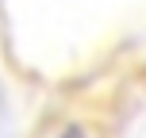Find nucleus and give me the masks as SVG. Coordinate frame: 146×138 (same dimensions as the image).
Masks as SVG:
<instances>
[{"label": "nucleus", "mask_w": 146, "mask_h": 138, "mask_svg": "<svg viewBox=\"0 0 146 138\" xmlns=\"http://www.w3.org/2000/svg\"><path fill=\"white\" fill-rule=\"evenodd\" d=\"M58 138H88V131H85L81 123H69V127H62V131H58Z\"/></svg>", "instance_id": "f257e3e1"}]
</instances>
